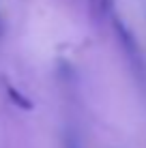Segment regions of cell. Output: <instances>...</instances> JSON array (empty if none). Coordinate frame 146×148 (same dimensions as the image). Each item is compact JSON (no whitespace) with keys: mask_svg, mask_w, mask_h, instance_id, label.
Returning <instances> with one entry per match:
<instances>
[{"mask_svg":"<svg viewBox=\"0 0 146 148\" xmlns=\"http://www.w3.org/2000/svg\"><path fill=\"white\" fill-rule=\"evenodd\" d=\"M64 148H82V144L73 133H67L64 135Z\"/></svg>","mask_w":146,"mask_h":148,"instance_id":"cell-1","label":"cell"}]
</instances>
